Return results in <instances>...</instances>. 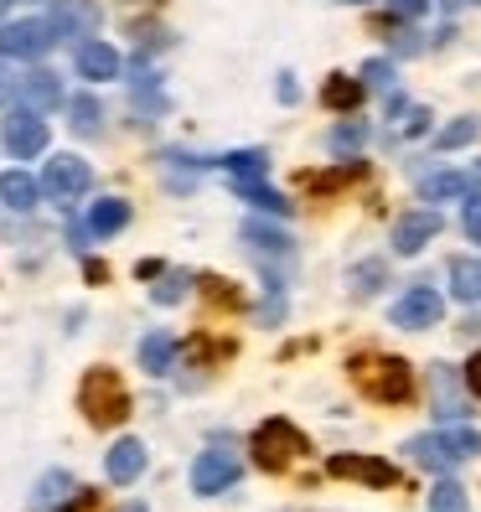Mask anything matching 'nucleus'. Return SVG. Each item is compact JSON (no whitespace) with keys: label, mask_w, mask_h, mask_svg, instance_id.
Listing matches in <instances>:
<instances>
[{"label":"nucleus","mask_w":481,"mask_h":512,"mask_svg":"<svg viewBox=\"0 0 481 512\" xmlns=\"http://www.w3.org/2000/svg\"><path fill=\"white\" fill-rule=\"evenodd\" d=\"M450 295L466 300V306H476V300H481V254L450 259Z\"/></svg>","instance_id":"nucleus-19"},{"label":"nucleus","mask_w":481,"mask_h":512,"mask_svg":"<svg viewBox=\"0 0 481 512\" xmlns=\"http://www.w3.org/2000/svg\"><path fill=\"white\" fill-rule=\"evenodd\" d=\"M425 130H430V109H414L409 125H404V135H425Z\"/></svg>","instance_id":"nucleus-38"},{"label":"nucleus","mask_w":481,"mask_h":512,"mask_svg":"<svg viewBox=\"0 0 481 512\" xmlns=\"http://www.w3.org/2000/svg\"><path fill=\"white\" fill-rule=\"evenodd\" d=\"M347 6H368V0H347Z\"/></svg>","instance_id":"nucleus-42"},{"label":"nucleus","mask_w":481,"mask_h":512,"mask_svg":"<svg viewBox=\"0 0 481 512\" xmlns=\"http://www.w3.org/2000/svg\"><path fill=\"white\" fill-rule=\"evenodd\" d=\"M171 363H176V337L171 331H150V337L140 342V368L150 378H161V373H171Z\"/></svg>","instance_id":"nucleus-20"},{"label":"nucleus","mask_w":481,"mask_h":512,"mask_svg":"<svg viewBox=\"0 0 481 512\" xmlns=\"http://www.w3.org/2000/svg\"><path fill=\"white\" fill-rule=\"evenodd\" d=\"M0 6H6V0H0Z\"/></svg>","instance_id":"nucleus-46"},{"label":"nucleus","mask_w":481,"mask_h":512,"mask_svg":"<svg viewBox=\"0 0 481 512\" xmlns=\"http://www.w3.org/2000/svg\"><path fill=\"white\" fill-rule=\"evenodd\" d=\"M295 94H300L295 78H290V73H280V99H285V104H295Z\"/></svg>","instance_id":"nucleus-41"},{"label":"nucleus","mask_w":481,"mask_h":512,"mask_svg":"<svg viewBox=\"0 0 481 512\" xmlns=\"http://www.w3.org/2000/svg\"><path fill=\"white\" fill-rule=\"evenodd\" d=\"M16 83H21V78H16L6 63H0V104H11V99H16Z\"/></svg>","instance_id":"nucleus-37"},{"label":"nucleus","mask_w":481,"mask_h":512,"mask_svg":"<svg viewBox=\"0 0 481 512\" xmlns=\"http://www.w3.org/2000/svg\"><path fill=\"white\" fill-rule=\"evenodd\" d=\"M68 492H73V476H68V471H47L42 487H37V502L63 512V507H68Z\"/></svg>","instance_id":"nucleus-30"},{"label":"nucleus","mask_w":481,"mask_h":512,"mask_svg":"<svg viewBox=\"0 0 481 512\" xmlns=\"http://www.w3.org/2000/svg\"><path fill=\"white\" fill-rule=\"evenodd\" d=\"M238 481V456L233 450H202V456L192 461V492L197 497H218L228 492Z\"/></svg>","instance_id":"nucleus-8"},{"label":"nucleus","mask_w":481,"mask_h":512,"mask_svg":"<svg viewBox=\"0 0 481 512\" xmlns=\"http://www.w3.org/2000/svg\"><path fill=\"white\" fill-rule=\"evenodd\" d=\"M202 285H207V295H213V300H238V295H233L223 280H202Z\"/></svg>","instance_id":"nucleus-39"},{"label":"nucleus","mask_w":481,"mask_h":512,"mask_svg":"<svg viewBox=\"0 0 481 512\" xmlns=\"http://www.w3.org/2000/svg\"><path fill=\"white\" fill-rule=\"evenodd\" d=\"M125 512H145V507H125Z\"/></svg>","instance_id":"nucleus-43"},{"label":"nucleus","mask_w":481,"mask_h":512,"mask_svg":"<svg viewBox=\"0 0 481 512\" xmlns=\"http://www.w3.org/2000/svg\"><path fill=\"white\" fill-rule=\"evenodd\" d=\"M78 409H83L88 425H99V430L125 425L130 419V388L119 383V373H109V368H88L83 383H78Z\"/></svg>","instance_id":"nucleus-1"},{"label":"nucleus","mask_w":481,"mask_h":512,"mask_svg":"<svg viewBox=\"0 0 481 512\" xmlns=\"http://www.w3.org/2000/svg\"><path fill=\"white\" fill-rule=\"evenodd\" d=\"M68 125H73L78 135H99V125H104L99 99H94V94H73V99H68Z\"/></svg>","instance_id":"nucleus-27"},{"label":"nucleus","mask_w":481,"mask_h":512,"mask_svg":"<svg viewBox=\"0 0 481 512\" xmlns=\"http://www.w3.org/2000/svg\"><path fill=\"white\" fill-rule=\"evenodd\" d=\"M352 383L378 404H409L414 399V373L404 357H352Z\"/></svg>","instance_id":"nucleus-2"},{"label":"nucleus","mask_w":481,"mask_h":512,"mask_svg":"<svg viewBox=\"0 0 481 512\" xmlns=\"http://www.w3.org/2000/svg\"><path fill=\"white\" fill-rule=\"evenodd\" d=\"M357 78H363L368 88H388V83H394V63H383V57H373V63H363V73H357Z\"/></svg>","instance_id":"nucleus-34"},{"label":"nucleus","mask_w":481,"mask_h":512,"mask_svg":"<svg viewBox=\"0 0 481 512\" xmlns=\"http://www.w3.org/2000/svg\"><path fill=\"white\" fill-rule=\"evenodd\" d=\"M88 187H94V171H88V161L83 156H52L47 161V171H42V197H52V202H78Z\"/></svg>","instance_id":"nucleus-5"},{"label":"nucleus","mask_w":481,"mask_h":512,"mask_svg":"<svg viewBox=\"0 0 481 512\" xmlns=\"http://www.w3.org/2000/svg\"><path fill=\"white\" fill-rule=\"evenodd\" d=\"M466 388H471V394H476V399H481V357H476V363H471V368H466Z\"/></svg>","instance_id":"nucleus-40"},{"label":"nucleus","mask_w":481,"mask_h":512,"mask_svg":"<svg viewBox=\"0 0 481 512\" xmlns=\"http://www.w3.org/2000/svg\"><path fill=\"white\" fill-rule=\"evenodd\" d=\"M213 166H223L228 176H238V182H254V176L269 171V156L264 150H228V156H218Z\"/></svg>","instance_id":"nucleus-25"},{"label":"nucleus","mask_w":481,"mask_h":512,"mask_svg":"<svg viewBox=\"0 0 481 512\" xmlns=\"http://www.w3.org/2000/svg\"><path fill=\"white\" fill-rule=\"evenodd\" d=\"M388 11L404 16V21H419V16L430 11V0H388Z\"/></svg>","instance_id":"nucleus-35"},{"label":"nucleus","mask_w":481,"mask_h":512,"mask_svg":"<svg viewBox=\"0 0 481 512\" xmlns=\"http://www.w3.org/2000/svg\"><path fill=\"white\" fill-rule=\"evenodd\" d=\"M306 435H300L290 419H264V425L254 430V466L259 471H285L295 466L300 456H306Z\"/></svg>","instance_id":"nucleus-3"},{"label":"nucleus","mask_w":481,"mask_h":512,"mask_svg":"<svg viewBox=\"0 0 481 512\" xmlns=\"http://www.w3.org/2000/svg\"><path fill=\"white\" fill-rule=\"evenodd\" d=\"M476 182H481V166H476Z\"/></svg>","instance_id":"nucleus-44"},{"label":"nucleus","mask_w":481,"mask_h":512,"mask_svg":"<svg viewBox=\"0 0 481 512\" xmlns=\"http://www.w3.org/2000/svg\"><path fill=\"white\" fill-rule=\"evenodd\" d=\"M332 476H352V481H368L373 492H388L399 481V466H388L378 456H332Z\"/></svg>","instance_id":"nucleus-11"},{"label":"nucleus","mask_w":481,"mask_h":512,"mask_svg":"<svg viewBox=\"0 0 481 512\" xmlns=\"http://www.w3.org/2000/svg\"><path fill=\"white\" fill-rule=\"evenodd\" d=\"M326 145H332V156L352 161V156H363V145H368V125L363 119H342V125L326 135Z\"/></svg>","instance_id":"nucleus-24"},{"label":"nucleus","mask_w":481,"mask_h":512,"mask_svg":"<svg viewBox=\"0 0 481 512\" xmlns=\"http://www.w3.org/2000/svg\"><path fill=\"white\" fill-rule=\"evenodd\" d=\"M409 461L419 466V471H435V476H445V471H456V450H450V440H445V430H435V435H414L409 445Z\"/></svg>","instance_id":"nucleus-13"},{"label":"nucleus","mask_w":481,"mask_h":512,"mask_svg":"<svg viewBox=\"0 0 481 512\" xmlns=\"http://www.w3.org/2000/svg\"><path fill=\"white\" fill-rule=\"evenodd\" d=\"M57 47V26L52 21H6L0 26V57H16V63H37V57H47Z\"/></svg>","instance_id":"nucleus-4"},{"label":"nucleus","mask_w":481,"mask_h":512,"mask_svg":"<svg viewBox=\"0 0 481 512\" xmlns=\"http://www.w3.org/2000/svg\"><path fill=\"white\" fill-rule=\"evenodd\" d=\"M445 440H450V450H456L461 461L481 456V430H445Z\"/></svg>","instance_id":"nucleus-33"},{"label":"nucleus","mask_w":481,"mask_h":512,"mask_svg":"<svg viewBox=\"0 0 481 512\" xmlns=\"http://www.w3.org/2000/svg\"><path fill=\"white\" fill-rule=\"evenodd\" d=\"M57 104H63V83H57V73L37 68V73H26V78L16 83V109L47 114V109H57Z\"/></svg>","instance_id":"nucleus-12"},{"label":"nucleus","mask_w":481,"mask_h":512,"mask_svg":"<svg viewBox=\"0 0 481 512\" xmlns=\"http://www.w3.org/2000/svg\"><path fill=\"white\" fill-rule=\"evenodd\" d=\"M445 6H456V0H445Z\"/></svg>","instance_id":"nucleus-45"},{"label":"nucleus","mask_w":481,"mask_h":512,"mask_svg":"<svg viewBox=\"0 0 481 512\" xmlns=\"http://www.w3.org/2000/svg\"><path fill=\"white\" fill-rule=\"evenodd\" d=\"M187 285H192L187 275H161V285L150 290V295H156V306H176V300L187 295Z\"/></svg>","instance_id":"nucleus-32"},{"label":"nucleus","mask_w":481,"mask_h":512,"mask_svg":"<svg viewBox=\"0 0 481 512\" xmlns=\"http://www.w3.org/2000/svg\"><path fill=\"white\" fill-rule=\"evenodd\" d=\"M140 471H145V445L140 440H114L109 456H104V476L114 487H130V481H140Z\"/></svg>","instance_id":"nucleus-14"},{"label":"nucleus","mask_w":481,"mask_h":512,"mask_svg":"<svg viewBox=\"0 0 481 512\" xmlns=\"http://www.w3.org/2000/svg\"><path fill=\"white\" fill-rule=\"evenodd\" d=\"M363 171H368V166H363V161L352 156V161H342L337 171H321V176H306V187H311L316 197H332V192H342L347 182H357V176H363Z\"/></svg>","instance_id":"nucleus-26"},{"label":"nucleus","mask_w":481,"mask_h":512,"mask_svg":"<svg viewBox=\"0 0 481 512\" xmlns=\"http://www.w3.org/2000/svg\"><path fill=\"white\" fill-rule=\"evenodd\" d=\"M476 171H435L419 182V197L425 202H456V197H476Z\"/></svg>","instance_id":"nucleus-15"},{"label":"nucleus","mask_w":481,"mask_h":512,"mask_svg":"<svg viewBox=\"0 0 481 512\" xmlns=\"http://www.w3.org/2000/svg\"><path fill=\"white\" fill-rule=\"evenodd\" d=\"M430 512H471V502H466V487L461 481H435V492H430Z\"/></svg>","instance_id":"nucleus-29"},{"label":"nucleus","mask_w":481,"mask_h":512,"mask_svg":"<svg viewBox=\"0 0 481 512\" xmlns=\"http://www.w3.org/2000/svg\"><path fill=\"white\" fill-rule=\"evenodd\" d=\"M37 197H42L37 176H26V171H6V176H0V202H6L11 213H32Z\"/></svg>","instance_id":"nucleus-18"},{"label":"nucleus","mask_w":481,"mask_h":512,"mask_svg":"<svg viewBox=\"0 0 481 512\" xmlns=\"http://www.w3.org/2000/svg\"><path fill=\"white\" fill-rule=\"evenodd\" d=\"M368 99V83L363 78H347V73H332L321 88V104L326 109H337V114H357V104Z\"/></svg>","instance_id":"nucleus-17"},{"label":"nucleus","mask_w":481,"mask_h":512,"mask_svg":"<svg viewBox=\"0 0 481 512\" xmlns=\"http://www.w3.org/2000/svg\"><path fill=\"white\" fill-rule=\"evenodd\" d=\"M481 135V119H450V125L445 130H435V150H461V145H471Z\"/></svg>","instance_id":"nucleus-28"},{"label":"nucleus","mask_w":481,"mask_h":512,"mask_svg":"<svg viewBox=\"0 0 481 512\" xmlns=\"http://www.w3.org/2000/svg\"><path fill=\"white\" fill-rule=\"evenodd\" d=\"M78 73H83L88 83L119 78V52H114L109 42H83V47H78Z\"/></svg>","instance_id":"nucleus-16"},{"label":"nucleus","mask_w":481,"mask_h":512,"mask_svg":"<svg viewBox=\"0 0 481 512\" xmlns=\"http://www.w3.org/2000/svg\"><path fill=\"white\" fill-rule=\"evenodd\" d=\"M125 223H130V202L125 197H104V202H94V213H88V233L94 238H109Z\"/></svg>","instance_id":"nucleus-22"},{"label":"nucleus","mask_w":481,"mask_h":512,"mask_svg":"<svg viewBox=\"0 0 481 512\" xmlns=\"http://www.w3.org/2000/svg\"><path fill=\"white\" fill-rule=\"evenodd\" d=\"M440 316H445V300H440L435 285H409V290L394 300V326H404V331H425V326H435Z\"/></svg>","instance_id":"nucleus-7"},{"label":"nucleus","mask_w":481,"mask_h":512,"mask_svg":"<svg viewBox=\"0 0 481 512\" xmlns=\"http://www.w3.org/2000/svg\"><path fill=\"white\" fill-rule=\"evenodd\" d=\"M461 223H466V233L481 244V197H466V213H461Z\"/></svg>","instance_id":"nucleus-36"},{"label":"nucleus","mask_w":481,"mask_h":512,"mask_svg":"<svg viewBox=\"0 0 481 512\" xmlns=\"http://www.w3.org/2000/svg\"><path fill=\"white\" fill-rule=\"evenodd\" d=\"M47 21L57 26V37H94L104 11H99V0H52Z\"/></svg>","instance_id":"nucleus-9"},{"label":"nucleus","mask_w":481,"mask_h":512,"mask_svg":"<svg viewBox=\"0 0 481 512\" xmlns=\"http://www.w3.org/2000/svg\"><path fill=\"white\" fill-rule=\"evenodd\" d=\"M440 213H430V207H419V213H404L399 223H394V249L399 254H419L425 244H435L440 238Z\"/></svg>","instance_id":"nucleus-10"},{"label":"nucleus","mask_w":481,"mask_h":512,"mask_svg":"<svg viewBox=\"0 0 481 512\" xmlns=\"http://www.w3.org/2000/svg\"><path fill=\"white\" fill-rule=\"evenodd\" d=\"M0 140H6V150L16 161H32L47 150V119L37 109H11L6 125H0Z\"/></svg>","instance_id":"nucleus-6"},{"label":"nucleus","mask_w":481,"mask_h":512,"mask_svg":"<svg viewBox=\"0 0 481 512\" xmlns=\"http://www.w3.org/2000/svg\"><path fill=\"white\" fill-rule=\"evenodd\" d=\"M378 285H383V264H378V259L352 269V295H363V300H368V295H378Z\"/></svg>","instance_id":"nucleus-31"},{"label":"nucleus","mask_w":481,"mask_h":512,"mask_svg":"<svg viewBox=\"0 0 481 512\" xmlns=\"http://www.w3.org/2000/svg\"><path fill=\"white\" fill-rule=\"evenodd\" d=\"M476 6H481V0H476Z\"/></svg>","instance_id":"nucleus-47"},{"label":"nucleus","mask_w":481,"mask_h":512,"mask_svg":"<svg viewBox=\"0 0 481 512\" xmlns=\"http://www.w3.org/2000/svg\"><path fill=\"white\" fill-rule=\"evenodd\" d=\"M244 244L254 249V254H275V259H290V233L285 228H275V223H244Z\"/></svg>","instance_id":"nucleus-21"},{"label":"nucleus","mask_w":481,"mask_h":512,"mask_svg":"<svg viewBox=\"0 0 481 512\" xmlns=\"http://www.w3.org/2000/svg\"><path fill=\"white\" fill-rule=\"evenodd\" d=\"M233 197H244L249 207H259V213H290V202L280 197V192H269L264 187V176H254V182H238V176H233Z\"/></svg>","instance_id":"nucleus-23"}]
</instances>
